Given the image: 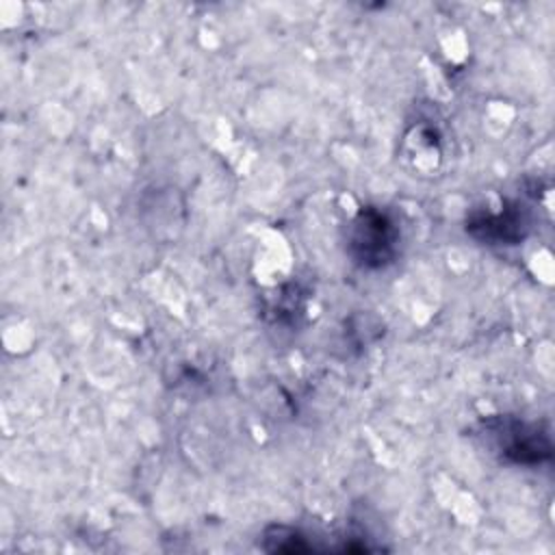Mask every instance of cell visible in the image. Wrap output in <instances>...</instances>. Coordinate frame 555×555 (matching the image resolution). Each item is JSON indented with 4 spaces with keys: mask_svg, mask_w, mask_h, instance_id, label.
I'll use <instances>...</instances> for the list:
<instances>
[{
    "mask_svg": "<svg viewBox=\"0 0 555 555\" xmlns=\"http://www.w3.org/2000/svg\"><path fill=\"white\" fill-rule=\"evenodd\" d=\"M399 228L395 219L375 208L366 206L356 212L347 230V254L362 269H384L397 256Z\"/></svg>",
    "mask_w": 555,
    "mask_h": 555,
    "instance_id": "1",
    "label": "cell"
},
{
    "mask_svg": "<svg viewBox=\"0 0 555 555\" xmlns=\"http://www.w3.org/2000/svg\"><path fill=\"white\" fill-rule=\"evenodd\" d=\"M531 228L525 208L518 202L501 206L499 212H475L466 221V232L488 243H520Z\"/></svg>",
    "mask_w": 555,
    "mask_h": 555,
    "instance_id": "3",
    "label": "cell"
},
{
    "mask_svg": "<svg viewBox=\"0 0 555 555\" xmlns=\"http://www.w3.org/2000/svg\"><path fill=\"white\" fill-rule=\"evenodd\" d=\"M488 431L494 434V447L507 462L531 466L546 462L553 455L551 436L548 431L540 429L538 423L503 418L488 425Z\"/></svg>",
    "mask_w": 555,
    "mask_h": 555,
    "instance_id": "2",
    "label": "cell"
}]
</instances>
